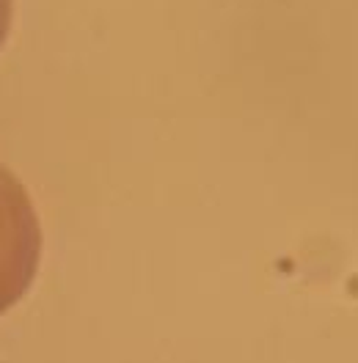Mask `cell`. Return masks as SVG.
<instances>
[{"instance_id": "1", "label": "cell", "mask_w": 358, "mask_h": 363, "mask_svg": "<svg viewBox=\"0 0 358 363\" xmlns=\"http://www.w3.org/2000/svg\"><path fill=\"white\" fill-rule=\"evenodd\" d=\"M39 234L17 184L0 171V311L23 295L36 270Z\"/></svg>"}]
</instances>
